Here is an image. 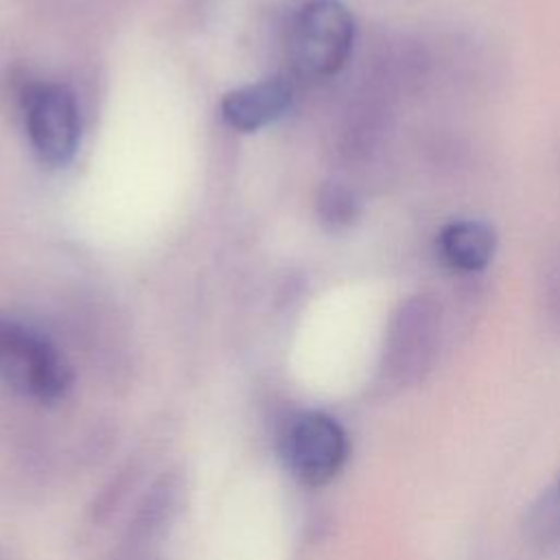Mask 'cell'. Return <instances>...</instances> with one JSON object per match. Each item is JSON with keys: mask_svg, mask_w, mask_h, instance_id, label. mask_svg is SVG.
I'll return each instance as SVG.
<instances>
[{"mask_svg": "<svg viewBox=\"0 0 560 560\" xmlns=\"http://www.w3.org/2000/svg\"><path fill=\"white\" fill-rule=\"evenodd\" d=\"M24 116L33 149L42 162L52 166L68 164L81 136L79 107L72 92L57 83L33 85L24 94Z\"/></svg>", "mask_w": 560, "mask_h": 560, "instance_id": "4", "label": "cell"}, {"mask_svg": "<svg viewBox=\"0 0 560 560\" xmlns=\"http://www.w3.org/2000/svg\"><path fill=\"white\" fill-rule=\"evenodd\" d=\"M348 435L328 413L308 411L295 416L282 433L287 466L304 483L322 486L339 475L348 459Z\"/></svg>", "mask_w": 560, "mask_h": 560, "instance_id": "3", "label": "cell"}, {"mask_svg": "<svg viewBox=\"0 0 560 560\" xmlns=\"http://www.w3.org/2000/svg\"><path fill=\"white\" fill-rule=\"evenodd\" d=\"M293 88L284 77L243 85L221 101L223 120L238 131H256L278 120L291 105Z\"/></svg>", "mask_w": 560, "mask_h": 560, "instance_id": "6", "label": "cell"}, {"mask_svg": "<svg viewBox=\"0 0 560 560\" xmlns=\"http://www.w3.org/2000/svg\"><path fill=\"white\" fill-rule=\"evenodd\" d=\"M322 217L332 228H346L357 219V199L343 186H328L319 199Z\"/></svg>", "mask_w": 560, "mask_h": 560, "instance_id": "10", "label": "cell"}, {"mask_svg": "<svg viewBox=\"0 0 560 560\" xmlns=\"http://www.w3.org/2000/svg\"><path fill=\"white\" fill-rule=\"evenodd\" d=\"M109 560H158V556L149 547H129V545H125V549L120 553H116L114 558H109Z\"/></svg>", "mask_w": 560, "mask_h": 560, "instance_id": "12", "label": "cell"}, {"mask_svg": "<svg viewBox=\"0 0 560 560\" xmlns=\"http://www.w3.org/2000/svg\"><path fill=\"white\" fill-rule=\"evenodd\" d=\"M184 505V481L177 472H164L153 486L144 492L136 505L127 532L125 545L129 547H153L166 529L175 523Z\"/></svg>", "mask_w": 560, "mask_h": 560, "instance_id": "7", "label": "cell"}, {"mask_svg": "<svg viewBox=\"0 0 560 560\" xmlns=\"http://www.w3.org/2000/svg\"><path fill=\"white\" fill-rule=\"evenodd\" d=\"M354 44V18L339 0H313L298 13L289 50L293 66L308 79L337 74Z\"/></svg>", "mask_w": 560, "mask_h": 560, "instance_id": "1", "label": "cell"}, {"mask_svg": "<svg viewBox=\"0 0 560 560\" xmlns=\"http://www.w3.org/2000/svg\"><path fill=\"white\" fill-rule=\"evenodd\" d=\"M0 376L24 396L57 400L70 385V370L39 332L0 317Z\"/></svg>", "mask_w": 560, "mask_h": 560, "instance_id": "2", "label": "cell"}, {"mask_svg": "<svg viewBox=\"0 0 560 560\" xmlns=\"http://www.w3.org/2000/svg\"><path fill=\"white\" fill-rule=\"evenodd\" d=\"M542 300L549 319L560 330V252L549 258L542 271Z\"/></svg>", "mask_w": 560, "mask_h": 560, "instance_id": "11", "label": "cell"}, {"mask_svg": "<svg viewBox=\"0 0 560 560\" xmlns=\"http://www.w3.org/2000/svg\"><path fill=\"white\" fill-rule=\"evenodd\" d=\"M442 335V306L431 293L405 300L387 332V368L398 378L420 376L433 361Z\"/></svg>", "mask_w": 560, "mask_h": 560, "instance_id": "5", "label": "cell"}, {"mask_svg": "<svg viewBox=\"0 0 560 560\" xmlns=\"http://www.w3.org/2000/svg\"><path fill=\"white\" fill-rule=\"evenodd\" d=\"M497 234L481 219H459L446 223L438 234V254L455 273H481L494 258Z\"/></svg>", "mask_w": 560, "mask_h": 560, "instance_id": "8", "label": "cell"}, {"mask_svg": "<svg viewBox=\"0 0 560 560\" xmlns=\"http://www.w3.org/2000/svg\"><path fill=\"white\" fill-rule=\"evenodd\" d=\"M529 525L538 538L549 542L560 540V475L540 494L538 503L532 510Z\"/></svg>", "mask_w": 560, "mask_h": 560, "instance_id": "9", "label": "cell"}]
</instances>
